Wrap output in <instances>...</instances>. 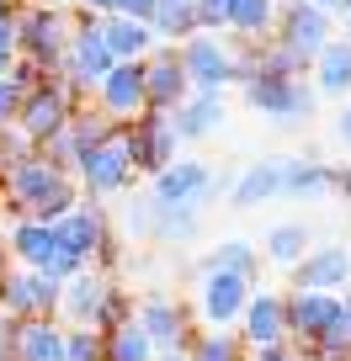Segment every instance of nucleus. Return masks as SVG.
<instances>
[{
  "label": "nucleus",
  "instance_id": "obj_15",
  "mask_svg": "<svg viewBox=\"0 0 351 361\" xmlns=\"http://www.w3.org/2000/svg\"><path fill=\"white\" fill-rule=\"evenodd\" d=\"M250 293H256V282H245V276L203 271L197 276V319H203V329H234L245 303H250Z\"/></svg>",
  "mask_w": 351,
  "mask_h": 361
},
{
  "label": "nucleus",
  "instance_id": "obj_44",
  "mask_svg": "<svg viewBox=\"0 0 351 361\" xmlns=\"http://www.w3.org/2000/svg\"><path fill=\"white\" fill-rule=\"evenodd\" d=\"M340 37H346V43H351V6H346V11H340Z\"/></svg>",
  "mask_w": 351,
  "mask_h": 361
},
{
  "label": "nucleus",
  "instance_id": "obj_18",
  "mask_svg": "<svg viewBox=\"0 0 351 361\" xmlns=\"http://www.w3.org/2000/svg\"><path fill=\"white\" fill-rule=\"evenodd\" d=\"M298 293H346L351 287V245H309V255L293 266Z\"/></svg>",
  "mask_w": 351,
  "mask_h": 361
},
{
  "label": "nucleus",
  "instance_id": "obj_17",
  "mask_svg": "<svg viewBox=\"0 0 351 361\" xmlns=\"http://www.w3.org/2000/svg\"><path fill=\"white\" fill-rule=\"evenodd\" d=\"M239 345L245 350H266V345H282L287 340V319H282V293L277 287H256L245 303V314H239L234 324Z\"/></svg>",
  "mask_w": 351,
  "mask_h": 361
},
{
  "label": "nucleus",
  "instance_id": "obj_16",
  "mask_svg": "<svg viewBox=\"0 0 351 361\" xmlns=\"http://www.w3.org/2000/svg\"><path fill=\"white\" fill-rule=\"evenodd\" d=\"M0 314L11 319H54L59 314V282L43 271H22L11 266L0 282Z\"/></svg>",
  "mask_w": 351,
  "mask_h": 361
},
{
  "label": "nucleus",
  "instance_id": "obj_38",
  "mask_svg": "<svg viewBox=\"0 0 351 361\" xmlns=\"http://www.w3.org/2000/svg\"><path fill=\"white\" fill-rule=\"evenodd\" d=\"M16 102H22V90H16L11 80H0V128L16 123Z\"/></svg>",
  "mask_w": 351,
  "mask_h": 361
},
{
  "label": "nucleus",
  "instance_id": "obj_21",
  "mask_svg": "<svg viewBox=\"0 0 351 361\" xmlns=\"http://www.w3.org/2000/svg\"><path fill=\"white\" fill-rule=\"evenodd\" d=\"M309 90L314 96H325V102H351V43L346 37H330L325 48H319L314 59H309Z\"/></svg>",
  "mask_w": 351,
  "mask_h": 361
},
{
  "label": "nucleus",
  "instance_id": "obj_50",
  "mask_svg": "<svg viewBox=\"0 0 351 361\" xmlns=\"http://www.w3.org/2000/svg\"><path fill=\"white\" fill-rule=\"evenodd\" d=\"M304 361H325V356H304Z\"/></svg>",
  "mask_w": 351,
  "mask_h": 361
},
{
  "label": "nucleus",
  "instance_id": "obj_9",
  "mask_svg": "<svg viewBox=\"0 0 351 361\" xmlns=\"http://www.w3.org/2000/svg\"><path fill=\"white\" fill-rule=\"evenodd\" d=\"M75 186H80L85 202H107V197H123L128 186H133V159H128V149H123V128L80 154Z\"/></svg>",
  "mask_w": 351,
  "mask_h": 361
},
{
  "label": "nucleus",
  "instance_id": "obj_42",
  "mask_svg": "<svg viewBox=\"0 0 351 361\" xmlns=\"http://www.w3.org/2000/svg\"><path fill=\"white\" fill-rule=\"evenodd\" d=\"M309 6H314V11H325V16H330V22H335V16H340V11H346V6H351V0H309Z\"/></svg>",
  "mask_w": 351,
  "mask_h": 361
},
{
  "label": "nucleus",
  "instance_id": "obj_47",
  "mask_svg": "<svg viewBox=\"0 0 351 361\" xmlns=\"http://www.w3.org/2000/svg\"><path fill=\"white\" fill-rule=\"evenodd\" d=\"M6 75H11V59H6V54H0V80H6Z\"/></svg>",
  "mask_w": 351,
  "mask_h": 361
},
{
  "label": "nucleus",
  "instance_id": "obj_6",
  "mask_svg": "<svg viewBox=\"0 0 351 361\" xmlns=\"http://www.w3.org/2000/svg\"><path fill=\"white\" fill-rule=\"evenodd\" d=\"M75 106H85V102L75 96V85H69V80H59V75H43L37 85L22 90V102H16V123H11V128L37 149L43 138H54L59 128L69 123V112H75Z\"/></svg>",
  "mask_w": 351,
  "mask_h": 361
},
{
  "label": "nucleus",
  "instance_id": "obj_12",
  "mask_svg": "<svg viewBox=\"0 0 351 361\" xmlns=\"http://www.w3.org/2000/svg\"><path fill=\"white\" fill-rule=\"evenodd\" d=\"M123 149H128V159H133V176H160L170 159H182V138H176L170 117L149 112V106L123 123Z\"/></svg>",
  "mask_w": 351,
  "mask_h": 361
},
{
  "label": "nucleus",
  "instance_id": "obj_19",
  "mask_svg": "<svg viewBox=\"0 0 351 361\" xmlns=\"http://www.w3.org/2000/svg\"><path fill=\"white\" fill-rule=\"evenodd\" d=\"M138 69H144V106H149V112H165V117H170L176 106L186 102V96H192V85H186V75H182V59H176V48L160 43Z\"/></svg>",
  "mask_w": 351,
  "mask_h": 361
},
{
  "label": "nucleus",
  "instance_id": "obj_39",
  "mask_svg": "<svg viewBox=\"0 0 351 361\" xmlns=\"http://www.w3.org/2000/svg\"><path fill=\"white\" fill-rule=\"evenodd\" d=\"M0 54L16 59V6H11V11H0Z\"/></svg>",
  "mask_w": 351,
  "mask_h": 361
},
{
  "label": "nucleus",
  "instance_id": "obj_43",
  "mask_svg": "<svg viewBox=\"0 0 351 361\" xmlns=\"http://www.w3.org/2000/svg\"><path fill=\"white\" fill-rule=\"evenodd\" d=\"M37 6H54V11H75L80 0H37Z\"/></svg>",
  "mask_w": 351,
  "mask_h": 361
},
{
  "label": "nucleus",
  "instance_id": "obj_2",
  "mask_svg": "<svg viewBox=\"0 0 351 361\" xmlns=\"http://www.w3.org/2000/svg\"><path fill=\"white\" fill-rule=\"evenodd\" d=\"M59 324H80V329H112L123 319H133V298L117 282L112 271H75L69 282H59Z\"/></svg>",
  "mask_w": 351,
  "mask_h": 361
},
{
  "label": "nucleus",
  "instance_id": "obj_11",
  "mask_svg": "<svg viewBox=\"0 0 351 361\" xmlns=\"http://www.w3.org/2000/svg\"><path fill=\"white\" fill-rule=\"evenodd\" d=\"M6 255H11V266L22 271H43V276H54V282H69L75 276V266L64 260V250H59V234L54 224H32V218H11V228H6Z\"/></svg>",
  "mask_w": 351,
  "mask_h": 361
},
{
  "label": "nucleus",
  "instance_id": "obj_24",
  "mask_svg": "<svg viewBox=\"0 0 351 361\" xmlns=\"http://www.w3.org/2000/svg\"><path fill=\"white\" fill-rule=\"evenodd\" d=\"M102 43L112 54V64H144L160 48L149 22H133V16H102Z\"/></svg>",
  "mask_w": 351,
  "mask_h": 361
},
{
  "label": "nucleus",
  "instance_id": "obj_40",
  "mask_svg": "<svg viewBox=\"0 0 351 361\" xmlns=\"http://www.w3.org/2000/svg\"><path fill=\"white\" fill-rule=\"evenodd\" d=\"M16 324H22V319L0 314V361H11V350H16Z\"/></svg>",
  "mask_w": 351,
  "mask_h": 361
},
{
  "label": "nucleus",
  "instance_id": "obj_8",
  "mask_svg": "<svg viewBox=\"0 0 351 361\" xmlns=\"http://www.w3.org/2000/svg\"><path fill=\"white\" fill-rule=\"evenodd\" d=\"M176 59H182V75H186L192 90H213V96H224L229 85H239V48L229 43L224 32L186 37V43L176 48Z\"/></svg>",
  "mask_w": 351,
  "mask_h": 361
},
{
  "label": "nucleus",
  "instance_id": "obj_22",
  "mask_svg": "<svg viewBox=\"0 0 351 361\" xmlns=\"http://www.w3.org/2000/svg\"><path fill=\"white\" fill-rule=\"evenodd\" d=\"M224 123H229V106H224V96H213V90H192V96L170 112V128H176L182 144H203V138L224 133Z\"/></svg>",
  "mask_w": 351,
  "mask_h": 361
},
{
  "label": "nucleus",
  "instance_id": "obj_48",
  "mask_svg": "<svg viewBox=\"0 0 351 361\" xmlns=\"http://www.w3.org/2000/svg\"><path fill=\"white\" fill-rule=\"evenodd\" d=\"M11 6H16V0H0V11H11Z\"/></svg>",
  "mask_w": 351,
  "mask_h": 361
},
{
  "label": "nucleus",
  "instance_id": "obj_35",
  "mask_svg": "<svg viewBox=\"0 0 351 361\" xmlns=\"http://www.w3.org/2000/svg\"><path fill=\"white\" fill-rule=\"evenodd\" d=\"M160 0H80L75 11L85 16H133V22H149V11H155Z\"/></svg>",
  "mask_w": 351,
  "mask_h": 361
},
{
  "label": "nucleus",
  "instance_id": "obj_23",
  "mask_svg": "<svg viewBox=\"0 0 351 361\" xmlns=\"http://www.w3.org/2000/svg\"><path fill=\"white\" fill-rule=\"evenodd\" d=\"M277 197H282V154L250 159L229 186V207H261V202H277Z\"/></svg>",
  "mask_w": 351,
  "mask_h": 361
},
{
  "label": "nucleus",
  "instance_id": "obj_27",
  "mask_svg": "<svg viewBox=\"0 0 351 361\" xmlns=\"http://www.w3.org/2000/svg\"><path fill=\"white\" fill-rule=\"evenodd\" d=\"M277 27V0H229L224 11V32L239 43H266Z\"/></svg>",
  "mask_w": 351,
  "mask_h": 361
},
{
  "label": "nucleus",
  "instance_id": "obj_46",
  "mask_svg": "<svg viewBox=\"0 0 351 361\" xmlns=\"http://www.w3.org/2000/svg\"><path fill=\"white\" fill-rule=\"evenodd\" d=\"M6 271H11V255H6V245H0V282H6Z\"/></svg>",
  "mask_w": 351,
  "mask_h": 361
},
{
  "label": "nucleus",
  "instance_id": "obj_4",
  "mask_svg": "<svg viewBox=\"0 0 351 361\" xmlns=\"http://www.w3.org/2000/svg\"><path fill=\"white\" fill-rule=\"evenodd\" d=\"M54 234H59V250H64V260L75 271H85V266L107 271L117 260V234H112V224H107L102 202H85V197H80V202L54 224Z\"/></svg>",
  "mask_w": 351,
  "mask_h": 361
},
{
  "label": "nucleus",
  "instance_id": "obj_45",
  "mask_svg": "<svg viewBox=\"0 0 351 361\" xmlns=\"http://www.w3.org/2000/svg\"><path fill=\"white\" fill-rule=\"evenodd\" d=\"M340 314H346V329H351V293H340Z\"/></svg>",
  "mask_w": 351,
  "mask_h": 361
},
{
  "label": "nucleus",
  "instance_id": "obj_20",
  "mask_svg": "<svg viewBox=\"0 0 351 361\" xmlns=\"http://www.w3.org/2000/svg\"><path fill=\"white\" fill-rule=\"evenodd\" d=\"M91 106L107 112L117 128H123L128 117H138V112H144V69H138V64H112L102 75V85L91 90Z\"/></svg>",
  "mask_w": 351,
  "mask_h": 361
},
{
  "label": "nucleus",
  "instance_id": "obj_26",
  "mask_svg": "<svg viewBox=\"0 0 351 361\" xmlns=\"http://www.w3.org/2000/svg\"><path fill=\"white\" fill-rule=\"evenodd\" d=\"M282 197H298V202H319V197H330V159H319V154L282 159Z\"/></svg>",
  "mask_w": 351,
  "mask_h": 361
},
{
  "label": "nucleus",
  "instance_id": "obj_34",
  "mask_svg": "<svg viewBox=\"0 0 351 361\" xmlns=\"http://www.w3.org/2000/svg\"><path fill=\"white\" fill-rule=\"evenodd\" d=\"M69 133L80 138V149H91V144H102V138H112V133H117V123L85 102V106H75V112H69Z\"/></svg>",
  "mask_w": 351,
  "mask_h": 361
},
{
  "label": "nucleus",
  "instance_id": "obj_25",
  "mask_svg": "<svg viewBox=\"0 0 351 361\" xmlns=\"http://www.w3.org/2000/svg\"><path fill=\"white\" fill-rule=\"evenodd\" d=\"M11 361H64V324L59 319H22Z\"/></svg>",
  "mask_w": 351,
  "mask_h": 361
},
{
  "label": "nucleus",
  "instance_id": "obj_31",
  "mask_svg": "<svg viewBox=\"0 0 351 361\" xmlns=\"http://www.w3.org/2000/svg\"><path fill=\"white\" fill-rule=\"evenodd\" d=\"M102 361H160V350L149 345V335L133 319H123V324L102 329Z\"/></svg>",
  "mask_w": 351,
  "mask_h": 361
},
{
  "label": "nucleus",
  "instance_id": "obj_36",
  "mask_svg": "<svg viewBox=\"0 0 351 361\" xmlns=\"http://www.w3.org/2000/svg\"><path fill=\"white\" fill-rule=\"evenodd\" d=\"M27 154H32V144H27L16 128H0V176H6L11 165H22Z\"/></svg>",
  "mask_w": 351,
  "mask_h": 361
},
{
  "label": "nucleus",
  "instance_id": "obj_14",
  "mask_svg": "<svg viewBox=\"0 0 351 361\" xmlns=\"http://www.w3.org/2000/svg\"><path fill=\"white\" fill-rule=\"evenodd\" d=\"M218 186H224V176H213V165H208V159H192V154L170 159L160 176H149V197H155V202H182V207H203Z\"/></svg>",
  "mask_w": 351,
  "mask_h": 361
},
{
  "label": "nucleus",
  "instance_id": "obj_13",
  "mask_svg": "<svg viewBox=\"0 0 351 361\" xmlns=\"http://www.w3.org/2000/svg\"><path fill=\"white\" fill-rule=\"evenodd\" d=\"M335 37V22H330L325 11H314L309 0H287V6H277V27H272V43L282 48L287 59H298V64L309 69V59L319 54V48Z\"/></svg>",
  "mask_w": 351,
  "mask_h": 361
},
{
  "label": "nucleus",
  "instance_id": "obj_41",
  "mask_svg": "<svg viewBox=\"0 0 351 361\" xmlns=\"http://www.w3.org/2000/svg\"><path fill=\"white\" fill-rule=\"evenodd\" d=\"M335 138L351 149V102H340V112H335Z\"/></svg>",
  "mask_w": 351,
  "mask_h": 361
},
{
  "label": "nucleus",
  "instance_id": "obj_1",
  "mask_svg": "<svg viewBox=\"0 0 351 361\" xmlns=\"http://www.w3.org/2000/svg\"><path fill=\"white\" fill-rule=\"evenodd\" d=\"M75 202H80L75 176H64V170H54L48 159H37V149L22 159V165H11L6 176H0V207H6L11 218L59 224Z\"/></svg>",
  "mask_w": 351,
  "mask_h": 361
},
{
  "label": "nucleus",
  "instance_id": "obj_5",
  "mask_svg": "<svg viewBox=\"0 0 351 361\" xmlns=\"http://www.w3.org/2000/svg\"><path fill=\"white\" fill-rule=\"evenodd\" d=\"M69 22H75V11H54V6H37V0H16V59L43 69V75H54L64 48H69Z\"/></svg>",
  "mask_w": 351,
  "mask_h": 361
},
{
  "label": "nucleus",
  "instance_id": "obj_37",
  "mask_svg": "<svg viewBox=\"0 0 351 361\" xmlns=\"http://www.w3.org/2000/svg\"><path fill=\"white\" fill-rule=\"evenodd\" d=\"M245 361H304V350L282 340V345H266V350H245Z\"/></svg>",
  "mask_w": 351,
  "mask_h": 361
},
{
  "label": "nucleus",
  "instance_id": "obj_49",
  "mask_svg": "<svg viewBox=\"0 0 351 361\" xmlns=\"http://www.w3.org/2000/svg\"><path fill=\"white\" fill-rule=\"evenodd\" d=\"M160 361H182V356H160Z\"/></svg>",
  "mask_w": 351,
  "mask_h": 361
},
{
  "label": "nucleus",
  "instance_id": "obj_7",
  "mask_svg": "<svg viewBox=\"0 0 351 361\" xmlns=\"http://www.w3.org/2000/svg\"><path fill=\"white\" fill-rule=\"evenodd\" d=\"M107 69H112V54H107V43H102V16L75 11V22H69V48H64L54 75L75 85L80 102H91V90L102 85Z\"/></svg>",
  "mask_w": 351,
  "mask_h": 361
},
{
  "label": "nucleus",
  "instance_id": "obj_51",
  "mask_svg": "<svg viewBox=\"0 0 351 361\" xmlns=\"http://www.w3.org/2000/svg\"><path fill=\"white\" fill-rule=\"evenodd\" d=\"M346 361H351V350H346Z\"/></svg>",
  "mask_w": 351,
  "mask_h": 361
},
{
  "label": "nucleus",
  "instance_id": "obj_30",
  "mask_svg": "<svg viewBox=\"0 0 351 361\" xmlns=\"http://www.w3.org/2000/svg\"><path fill=\"white\" fill-rule=\"evenodd\" d=\"M149 32H155V43H165V48H182L186 37H197L203 27H197L192 0H160L155 11H149Z\"/></svg>",
  "mask_w": 351,
  "mask_h": 361
},
{
  "label": "nucleus",
  "instance_id": "obj_33",
  "mask_svg": "<svg viewBox=\"0 0 351 361\" xmlns=\"http://www.w3.org/2000/svg\"><path fill=\"white\" fill-rule=\"evenodd\" d=\"M197 213H203V207L155 202V197H149V234H160V239H192L197 234Z\"/></svg>",
  "mask_w": 351,
  "mask_h": 361
},
{
  "label": "nucleus",
  "instance_id": "obj_29",
  "mask_svg": "<svg viewBox=\"0 0 351 361\" xmlns=\"http://www.w3.org/2000/svg\"><path fill=\"white\" fill-rule=\"evenodd\" d=\"M203 271H229V276L256 282V276H261V250H256V239H218V245L197 260V276H203Z\"/></svg>",
  "mask_w": 351,
  "mask_h": 361
},
{
  "label": "nucleus",
  "instance_id": "obj_32",
  "mask_svg": "<svg viewBox=\"0 0 351 361\" xmlns=\"http://www.w3.org/2000/svg\"><path fill=\"white\" fill-rule=\"evenodd\" d=\"M182 361H245V345L234 329H192Z\"/></svg>",
  "mask_w": 351,
  "mask_h": 361
},
{
  "label": "nucleus",
  "instance_id": "obj_10",
  "mask_svg": "<svg viewBox=\"0 0 351 361\" xmlns=\"http://www.w3.org/2000/svg\"><path fill=\"white\" fill-rule=\"evenodd\" d=\"M133 324L149 335V345H155L160 356H182L186 340H192V314H186V303L176 293H160V287H149V293L133 298Z\"/></svg>",
  "mask_w": 351,
  "mask_h": 361
},
{
  "label": "nucleus",
  "instance_id": "obj_28",
  "mask_svg": "<svg viewBox=\"0 0 351 361\" xmlns=\"http://www.w3.org/2000/svg\"><path fill=\"white\" fill-rule=\"evenodd\" d=\"M309 245H314V234H309V224H298V218H287V224H272L266 228V239H261V260L266 266H282V271H293L298 260L309 255Z\"/></svg>",
  "mask_w": 351,
  "mask_h": 361
},
{
  "label": "nucleus",
  "instance_id": "obj_3",
  "mask_svg": "<svg viewBox=\"0 0 351 361\" xmlns=\"http://www.w3.org/2000/svg\"><path fill=\"white\" fill-rule=\"evenodd\" d=\"M239 96H245L250 112H261L266 123H277V128H298L309 112H314V102H319L304 75L250 64V48H239Z\"/></svg>",
  "mask_w": 351,
  "mask_h": 361
}]
</instances>
